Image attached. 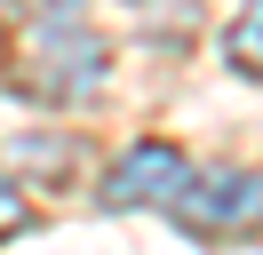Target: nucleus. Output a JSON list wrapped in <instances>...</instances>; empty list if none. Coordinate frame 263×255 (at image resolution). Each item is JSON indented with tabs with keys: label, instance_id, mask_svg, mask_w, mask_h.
I'll list each match as a JSON object with an SVG mask.
<instances>
[{
	"label": "nucleus",
	"instance_id": "1",
	"mask_svg": "<svg viewBox=\"0 0 263 255\" xmlns=\"http://www.w3.org/2000/svg\"><path fill=\"white\" fill-rule=\"evenodd\" d=\"M112 56L80 24V0H16L8 8V88L32 104H88L104 88Z\"/></svg>",
	"mask_w": 263,
	"mask_h": 255
},
{
	"label": "nucleus",
	"instance_id": "2",
	"mask_svg": "<svg viewBox=\"0 0 263 255\" xmlns=\"http://www.w3.org/2000/svg\"><path fill=\"white\" fill-rule=\"evenodd\" d=\"M167 215L192 239H239V231L263 223V175L255 168H208V175H192V184L176 191Z\"/></svg>",
	"mask_w": 263,
	"mask_h": 255
},
{
	"label": "nucleus",
	"instance_id": "3",
	"mask_svg": "<svg viewBox=\"0 0 263 255\" xmlns=\"http://www.w3.org/2000/svg\"><path fill=\"white\" fill-rule=\"evenodd\" d=\"M192 184V159L176 152V143H128V152L112 159V175H104L96 199L104 207H176V191Z\"/></svg>",
	"mask_w": 263,
	"mask_h": 255
},
{
	"label": "nucleus",
	"instance_id": "4",
	"mask_svg": "<svg viewBox=\"0 0 263 255\" xmlns=\"http://www.w3.org/2000/svg\"><path fill=\"white\" fill-rule=\"evenodd\" d=\"M223 56L239 64V72H263V0H247V8H239V24H231Z\"/></svg>",
	"mask_w": 263,
	"mask_h": 255
},
{
	"label": "nucleus",
	"instance_id": "5",
	"mask_svg": "<svg viewBox=\"0 0 263 255\" xmlns=\"http://www.w3.org/2000/svg\"><path fill=\"white\" fill-rule=\"evenodd\" d=\"M8 231H32V207H24L16 191L0 184V239H8Z\"/></svg>",
	"mask_w": 263,
	"mask_h": 255
}]
</instances>
